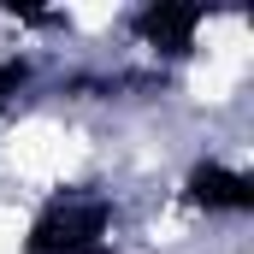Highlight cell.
Listing matches in <instances>:
<instances>
[{
  "label": "cell",
  "mask_w": 254,
  "mask_h": 254,
  "mask_svg": "<svg viewBox=\"0 0 254 254\" xmlns=\"http://www.w3.org/2000/svg\"><path fill=\"white\" fill-rule=\"evenodd\" d=\"M195 30H201V6H172V0H154L136 12V36L154 48V54H190Z\"/></svg>",
  "instance_id": "obj_3"
},
{
  "label": "cell",
  "mask_w": 254,
  "mask_h": 254,
  "mask_svg": "<svg viewBox=\"0 0 254 254\" xmlns=\"http://www.w3.org/2000/svg\"><path fill=\"white\" fill-rule=\"evenodd\" d=\"M113 237V207L101 195H60L36 213L24 254H101Z\"/></svg>",
  "instance_id": "obj_1"
},
{
  "label": "cell",
  "mask_w": 254,
  "mask_h": 254,
  "mask_svg": "<svg viewBox=\"0 0 254 254\" xmlns=\"http://www.w3.org/2000/svg\"><path fill=\"white\" fill-rule=\"evenodd\" d=\"M24 83H30V60H0V101L18 95Z\"/></svg>",
  "instance_id": "obj_4"
},
{
  "label": "cell",
  "mask_w": 254,
  "mask_h": 254,
  "mask_svg": "<svg viewBox=\"0 0 254 254\" xmlns=\"http://www.w3.org/2000/svg\"><path fill=\"white\" fill-rule=\"evenodd\" d=\"M184 201L201 213H254V178L219 166V160H201L184 178Z\"/></svg>",
  "instance_id": "obj_2"
}]
</instances>
